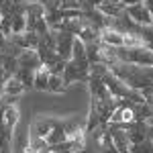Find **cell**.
I'll use <instances>...</instances> for the list:
<instances>
[{
    "mask_svg": "<svg viewBox=\"0 0 153 153\" xmlns=\"http://www.w3.org/2000/svg\"><path fill=\"white\" fill-rule=\"evenodd\" d=\"M108 71L118 78L123 84H127L129 88L141 90L145 86H153V71L151 68H143V65H133V63H118V61H110L106 63Z\"/></svg>",
    "mask_w": 153,
    "mask_h": 153,
    "instance_id": "1",
    "label": "cell"
},
{
    "mask_svg": "<svg viewBox=\"0 0 153 153\" xmlns=\"http://www.w3.org/2000/svg\"><path fill=\"white\" fill-rule=\"evenodd\" d=\"M88 76H90V63H88V59H70V61H65V68H63V74H61L65 88L74 82L86 84L88 82Z\"/></svg>",
    "mask_w": 153,
    "mask_h": 153,
    "instance_id": "2",
    "label": "cell"
},
{
    "mask_svg": "<svg viewBox=\"0 0 153 153\" xmlns=\"http://www.w3.org/2000/svg\"><path fill=\"white\" fill-rule=\"evenodd\" d=\"M129 145L133 143H141L143 139H151V120H131L125 127Z\"/></svg>",
    "mask_w": 153,
    "mask_h": 153,
    "instance_id": "3",
    "label": "cell"
},
{
    "mask_svg": "<svg viewBox=\"0 0 153 153\" xmlns=\"http://www.w3.org/2000/svg\"><path fill=\"white\" fill-rule=\"evenodd\" d=\"M57 118L55 117H45V114H35L31 125H29V135H35V137H47L49 131L55 127Z\"/></svg>",
    "mask_w": 153,
    "mask_h": 153,
    "instance_id": "4",
    "label": "cell"
},
{
    "mask_svg": "<svg viewBox=\"0 0 153 153\" xmlns=\"http://www.w3.org/2000/svg\"><path fill=\"white\" fill-rule=\"evenodd\" d=\"M90 135L94 137L96 147H98L100 153H118L117 147H114V143H112V139H110V131H108L106 125H98Z\"/></svg>",
    "mask_w": 153,
    "mask_h": 153,
    "instance_id": "5",
    "label": "cell"
},
{
    "mask_svg": "<svg viewBox=\"0 0 153 153\" xmlns=\"http://www.w3.org/2000/svg\"><path fill=\"white\" fill-rule=\"evenodd\" d=\"M55 33V53L63 61H70L71 57V43L76 37L71 33H65V31H53Z\"/></svg>",
    "mask_w": 153,
    "mask_h": 153,
    "instance_id": "6",
    "label": "cell"
},
{
    "mask_svg": "<svg viewBox=\"0 0 153 153\" xmlns=\"http://www.w3.org/2000/svg\"><path fill=\"white\" fill-rule=\"evenodd\" d=\"M125 12L129 14L135 23L145 25V27H151V6L139 2V4H133V6H125Z\"/></svg>",
    "mask_w": 153,
    "mask_h": 153,
    "instance_id": "7",
    "label": "cell"
},
{
    "mask_svg": "<svg viewBox=\"0 0 153 153\" xmlns=\"http://www.w3.org/2000/svg\"><path fill=\"white\" fill-rule=\"evenodd\" d=\"M8 41L14 43L19 49H37V45H39V35H37L35 31H23L19 35H10Z\"/></svg>",
    "mask_w": 153,
    "mask_h": 153,
    "instance_id": "8",
    "label": "cell"
},
{
    "mask_svg": "<svg viewBox=\"0 0 153 153\" xmlns=\"http://www.w3.org/2000/svg\"><path fill=\"white\" fill-rule=\"evenodd\" d=\"M16 59H19V65L21 68H27V70L37 71L41 68V61H39V55H37L35 49H23Z\"/></svg>",
    "mask_w": 153,
    "mask_h": 153,
    "instance_id": "9",
    "label": "cell"
},
{
    "mask_svg": "<svg viewBox=\"0 0 153 153\" xmlns=\"http://www.w3.org/2000/svg\"><path fill=\"white\" fill-rule=\"evenodd\" d=\"M96 10L102 12L108 19H114V16H120L125 12V6L118 4V2H110V0H100V4L96 6Z\"/></svg>",
    "mask_w": 153,
    "mask_h": 153,
    "instance_id": "10",
    "label": "cell"
},
{
    "mask_svg": "<svg viewBox=\"0 0 153 153\" xmlns=\"http://www.w3.org/2000/svg\"><path fill=\"white\" fill-rule=\"evenodd\" d=\"M98 39H100V43H104L108 47H120L123 45V35L118 31H112V29H102Z\"/></svg>",
    "mask_w": 153,
    "mask_h": 153,
    "instance_id": "11",
    "label": "cell"
},
{
    "mask_svg": "<svg viewBox=\"0 0 153 153\" xmlns=\"http://www.w3.org/2000/svg\"><path fill=\"white\" fill-rule=\"evenodd\" d=\"M61 141H65V131H63V118H57L55 127L49 131V135L45 137V143H47L49 147H51V145H55V143H61Z\"/></svg>",
    "mask_w": 153,
    "mask_h": 153,
    "instance_id": "12",
    "label": "cell"
},
{
    "mask_svg": "<svg viewBox=\"0 0 153 153\" xmlns=\"http://www.w3.org/2000/svg\"><path fill=\"white\" fill-rule=\"evenodd\" d=\"M0 65H2V70H4V76H6V80L14 76V71L19 68V59L14 57V55H8V53H0Z\"/></svg>",
    "mask_w": 153,
    "mask_h": 153,
    "instance_id": "13",
    "label": "cell"
},
{
    "mask_svg": "<svg viewBox=\"0 0 153 153\" xmlns=\"http://www.w3.org/2000/svg\"><path fill=\"white\" fill-rule=\"evenodd\" d=\"M131 112H133V118L135 120H151V104L147 102H139V104H131Z\"/></svg>",
    "mask_w": 153,
    "mask_h": 153,
    "instance_id": "14",
    "label": "cell"
},
{
    "mask_svg": "<svg viewBox=\"0 0 153 153\" xmlns=\"http://www.w3.org/2000/svg\"><path fill=\"white\" fill-rule=\"evenodd\" d=\"M47 82H49V70L45 65H41L35 71V78H33V88L41 90V92H47Z\"/></svg>",
    "mask_w": 153,
    "mask_h": 153,
    "instance_id": "15",
    "label": "cell"
},
{
    "mask_svg": "<svg viewBox=\"0 0 153 153\" xmlns=\"http://www.w3.org/2000/svg\"><path fill=\"white\" fill-rule=\"evenodd\" d=\"M14 78L25 86V90H33V78H35V71L33 70H27V68H16L14 71Z\"/></svg>",
    "mask_w": 153,
    "mask_h": 153,
    "instance_id": "16",
    "label": "cell"
},
{
    "mask_svg": "<svg viewBox=\"0 0 153 153\" xmlns=\"http://www.w3.org/2000/svg\"><path fill=\"white\" fill-rule=\"evenodd\" d=\"M23 92H25V86L19 82L14 76L8 78V80L4 82V90H2V94H4V96H14V98H16V96H21Z\"/></svg>",
    "mask_w": 153,
    "mask_h": 153,
    "instance_id": "17",
    "label": "cell"
},
{
    "mask_svg": "<svg viewBox=\"0 0 153 153\" xmlns=\"http://www.w3.org/2000/svg\"><path fill=\"white\" fill-rule=\"evenodd\" d=\"M47 92H53V94H63V92H65V84H63V78H61V76L49 74Z\"/></svg>",
    "mask_w": 153,
    "mask_h": 153,
    "instance_id": "18",
    "label": "cell"
},
{
    "mask_svg": "<svg viewBox=\"0 0 153 153\" xmlns=\"http://www.w3.org/2000/svg\"><path fill=\"white\" fill-rule=\"evenodd\" d=\"M129 153H153V141L143 139L141 143H133L129 145Z\"/></svg>",
    "mask_w": 153,
    "mask_h": 153,
    "instance_id": "19",
    "label": "cell"
},
{
    "mask_svg": "<svg viewBox=\"0 0 153 153\" xmlns=\"http://www.w3.org/2000/svg\"><path fill=\"white\" fill-rule=\"evenodd\" d=\"M70 59H86V45L76 37L71 43V57Z\"/></svg>",
    "mask_w": 153,
    "mask_h": 153,
    "instance_id": "20",
    "label": "cell"
},
{
    "mask_svg": "<svg viewBox=\"0 0 153 153\" xmlns=\"http://www.w3.org/2000/svg\"><path fill=\"white\" fill-rule=\"evenodd\" d=\"M43 147H47V143L43 137H35V135H29V141H27V151H41Z\"/></svg>",
    "mask_w": 153,
    "mask_h": 153,
    "instance_id": "21",
    "label": "cell"
},
{
    "mask_svg": "<svg viewBox=\"0 0 153 153\" xmlns=\"http://www.w3.org/2000/svg\"><path fill=\"white\" fill-rule=\"evenodd\" d=\"M141 2H143V4H147V6H149V0H141Z\"/></svg>",
    "mask_w": 153,
    "mask_h": 153,
    "instance_id": "22",
    "label": "cell"
},
{
    "mask_svg": "<svg viewBox=\"0 0 153 153\" xmlns=\"http://www.w3.org/2000/svg\"><path fill=\"white\" fill-rule=\"evenodd\" d=\"M27 2H41V0H27Z\"/></svg>",
    "mask_w": 153,
    "mask_h": 153,
    "instance_id": "23",
    "label": "cell"
},
{
    "mask_svg": "<svg viewBox=\"0 0 153 153\" xmlns=\"http://www.w3.org/2000/svg\"><path fill=\"white\" fill-rule=\"evenodd\" d=\"M25 153H37V151H25Z\"/></svg>",
    "mask_w": 153,
    "mask_h": 153,
    "instance_id": "24",
    "label": "cell"
}]
</instances>
